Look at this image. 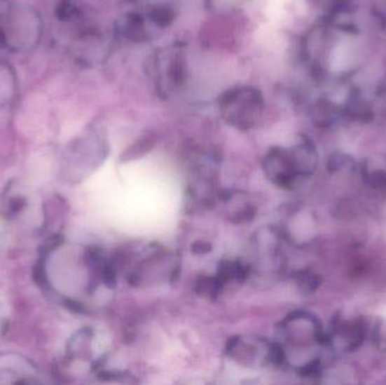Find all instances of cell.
<instances>
[{
	"instance_id": "1",
	"label": "cell",
	"mask_w": 386,
	"mask_h": 385,
	"mask_svg": "<svg viewBox=\"0 0 386 385\" xmlns=\"http://www.w3.org/2000/svg\"><path fill=\"white\" fill-rule=\"evenodd\" d=\"M261 90L250 85H240L225 90L218 99V109L227 125L249 130L256 125L264 110Z\"/></svg>"
},
{
	"instance_id": "2",
	"label": "cell",
	"mask_w": 386,
	"mask_h": 385,
	"mask_svg": "<svg viewBox=\"0 0 386 385\" xmlns=\"http://www.w3.org/2000/svg\"><path fill=\"white\" fill-rule=\"evenodd\" d=\"M282 331L288 342L294 345L317 342L325 345V335L313 316L305 312H295L282 323Z\"/></svg>"
},
{
	"instance_id": "3",
	"label": "cell",
	"mask_w": 386,
	"mask_h": 385,
	"mask_svg": "<svg viewBox=\"0 0 386 385\" xmlns=\"http://www.w3.org/2000/svg\"><path fill=\"white\" fill-rule=\"evenodd\" d=\"M165 57L156 58L155 68L158 69V83L160 86L166 85L167 88L177 90L186 84L189 79V64L186 53L181 48L169 50Z\"/></svg>"
},
{
	"instance_id": "4",
	"label": "cell",
	"mask_w": 386,
	"mask_h": 385,
	"mask_svg": "<svg viewBox=\"0 0 386 385\" xmlns=\"http://www.w3.org/2000/svg\"><path fill=\"white\" fill-rule=\"evenodd\" d=\"M264 173L277 186L289 188L298 179L288 148H273L263 161Z\"/></svg>"
},
{
	"instance_id": "5",
	"label": "cell",
	"mask_w": 386,
	"mask_h": 385,
	"mask_svg": "<svg viewBox=\"0 0 386 385\" xmlns=\"http://www.w3.org/2000/svg\"><path fill=\"white\" fill-rule=\"evenodd\" d=\"M365 332L360 320L336 322L331 336L325 335V345L338 346L341 351H352L363 344Z\"/></svg>"
},
{
	"instance_id": "6",
	"label": "cell",
	"mask_w": 386,
	"mask_h": 385,
	"mask_svg": "<svg viewBox=\"0 0 386 385\" xmlns=\"http://www.w3.org/2000/svg\"><path fill=\"white\" fill-rule=\"evenodd\" d=\"M298 177L311 175L317 166V151L312 140L302 137L296 145L288 148Z\"/></svg>"
},
{
	"instance_id": "7",
	"label": "cell",
	"mask_w": 386,
	"mask_h": 385,
	"mask_svg": "<svg viewBox=\"0 0 386 385\" xmlns=\"http://www.w3.org/2000/svg\"><path fill=\"white\" fill-rule=\"evenodd\" d=\"M116 33L122 39L134 43H145L149 40L146 20L137 13H128L121 16L116 23Z\"/></svg>"
},
{
	"instance_id": "8",
	"label": "cell",
	"mask_w": 386,
	"mask_h": 385,
	"mask_svg": "<svg viewBox=\"0 0 386 385\" xmlns=\"http://www.w3.org/2000/svg\"><path fill=\"white\" fill-rule=\"evenodd\" d=\"M341 116H345L343 109L330 100H317L310 109V116L314 125L322 129L336 125Z\"/></svg>"
},
{
	"instance_id": "9",
	"label": "cell",
	"mask_w": 386,
	"mask_h": 385,
	"mask_svg": "<svg viewBox=\"0 0 386 385\" xmlns=\"http://www.w3.org/2000/svg\"><path fill=\"white\" fill-rule=\"evenodd\" d=\"M361 173L367 186L386 194V157L364 162Z\"/></svg>"
},
{
	"instance_id": "10",
	"label": "cell",
	"mask_w": 386,
	"mask_h": 385,
	"mask_svg": "<svg viewBox=\"0 0 386 385\" xmlns=\"http://www.w3.org/2000/svg\"><path fill=\"white\" fill-rule=\"evenodd\" d=\"M343 114L354 121L369 122L374 118L373 107L359 92H352L343 109Z\"/></svg>"
},
{
	"instance_id": "11",
	"label": "cell",
	"mask_w": 386,
	"mask_h": 385,
	"mask_svg": "<svg viewBox=\"0 0 386 385\" xmlns=\"http://www.w3.org/2000/svg\"><path fill=\"white\" fill-rule=\"evenodd\" d=\"M146 18L156 27L166 29L174 23L177 12L171 5H167V4H153L147 8Z\"/></svg>"
},
{
	"instance_id": "12",
	"label": "cell",
	"mask_w": 386,
	"mask_h": 385,
	"mask_svg": "<svg viewBox=\"0 0 386 385\" xmlns=\"http://www.w3.org/2000/svg\"><path fill=\"white\" fill-rule=\"evenodd\" d=\"M223 281L219 277H201L195 281V292L198 295L208 297L209 299H216L221 294L223 286Z\"/></svg>"
},
{
	"instance_id": "13",
	"label": "cell",
	"mask_w": 386,
	"mask_h": 385,
	"mask_svg": "<svg viewBox=\"0 0 386 385\" xmlns=\"http://www.w3.org/2000/svg\"><path fill=\"white\" fill-rule=\"evenodd\" d=\"M155 138L151 136H146L140 140H137L134 145L125 149V153L122 154V162H129V161L137 160L144 156L145 154L149 153L151 148L154 147Z\"/></svg>"
},
{
	"instance_id": "14",
	"label": "cell",
	"mask_w": 386,
	"mask_h": 385,
	"mask_svg": "<svg viewBox=\"0 0 386 385\" xmlns=\"http://www.w3.org/2000/svg\"><path fill=\"white\" fill-rule=\"evenodd\" d=\"M296 281L299 290L304 295H310L312 292H315L319 288V284H321L319 276L312 273V271L299 273Z\"/></svg>"
},
{
	"instance_id": "15",
	"label": "cell",
	"mask_w": 386,
	"mask_h": 385,
	"mask_svg": "<svg viewBox=\"0 0 386 385\" xmlns=\"http://www.w3.org/2000/svg\"><path fill=\"white\" fill-rule=\"evenodd\" d=\"M352 163V158L345 154H334L329 161V170L331 172L339 171L343 168L349 166Z\"/></svg>"
},
{
	"instance_id": "16",
	"label": "cell",
	"mask_w": 386,
	"mask_h": 385,
	"mask_svg": "<svg viewBox=\"0 0 386 385\" xmlns=\"http://www.w3.org/2000/svg\"><path fill=\"white\" fill-rule=\"evenodd\" d=\"M375 342L378 347L386 351V321L378 323V327L375 330Z\"/></svg>"
},
{
	"instance_id": "17",
	"label": "cell",
	"mask_w": 386,
	"mask_h": 385,
	"mask_svg": "<svg viewBox=\"0 0 386 385\" xmlns=\"http://www.w3.org/2000/svg\"><path fill=\"white\" fill-rule=\"evenodd\" d=\"M212 244L205 241H198L193 245H192V252L197 253V255H203V253H208L212 251Z\"/></svg>"
}]
</instances>
